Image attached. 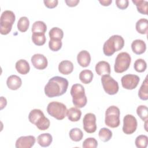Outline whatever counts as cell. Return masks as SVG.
I'll use <instances>...</instances> for the list:
<instances>
[{"label": "cell", "instance_id": "6da1fadb", "mask_svg": "<svg viewBox=\"0 0 148 148\" xmlns=\"http://www.w3.org/2000/svg\"><path fill=\"white\" fill-rule=\"evenodd\" d=\"M68 84L66 79L58 76H54L45 85V93L49 98L61 96L66 92Z\"/></svg>", "mask_w": 148, "mask_h": 148}, {"label": "cell", "instance_id": "7a4b0ae2", "mask_svg": "<svg viewBox=\"0 0 148 148\" xmlns=\"http://www.w3.org/2000/svg\"><path fill=\"white\" fill-rule=\"evenodd\" d=\"M124 46L123 38L119 35H114L104 43L103 52L106 56H112L116 51L121 50Z\"/></svg>", "mask_w": 148, "mask_h": 148}, {"label": "cell", "instance_id": "3957f363", "mask_svg": "<svg viewBox=\"0 0 148 148\" xmlns=\"http://www.w3.org/2000/svg\"><path fill=\"white\" fill-rule=\"evenodd\" d=\"M28 120L41 131H45L50 127V122L48 118L46 117L43 112L38 109H34L29 113Z\"/></svg>", "mask_w": 148, "mask_h": 148}, {"label": "cell", "instance_id": "277c9868", "mask_svg": "<svg viewBox=\"0 0 148 148\" xmlns=\"http://www.w3.org/2000/svg\"><path fill=\"white\" fill-rule=\"evenodd\" d=\"M71 95L72 97L73 104L78 108H82L86 106L87 99L85 94L84 87L80 84H74L71 89Z\"/></svg>", "mask_w": 148, "mask_h": 148}, {"label": "cell", "instance_id": "5b68a950", "mask_svg": "<svg viewBox=\"0 0 148 148\" xmlns=\"http://www.w3.org/2000/svg\"><path fill=\"white\" fill-rule=\"evenodd\" d=\"M16 20L13 12L9 10L3 11L0 17V33L2 35H7L12 30V25Z\"/></svg>", "mask_w": 148, "mask_h": 148}, {"label": "cell", "instance_id": "8992f818", "mask_svg": "<svg viewBox=\"0 0 148 148\" xmlns=\"http://www.w3.org/2000/svg\"><path fill=\"white\" fill-rule=\"evenodd\" d=\"M47 112L51 116L58 120H61L66 116L67 108L61 102L53 101L47 105Z\"/></svg>", "mask_w": 148, "mask_h": 148}, {"label": "cell", "instance_id": "52a82bcc", "mask_svg": "<svg viewBox=\"0 0 148 148\" xmlns=\"http://www.w3.org/2000/svg\"><path fill=\"white\" fill-rule=\"evenodd\" d=\"M120 111L118 107L112 105L107 108L105 112V124L111 128H116L120 125Z\"/></svg>", "mask_w": 148, "mask_h": 148}, {"label": "cell", "instance_id": "ba28073f", "mask_svg": "<svg viewBox=\"0 0 148 148\" xmlns=\"http://www.w3.org/2000/svg\"><path fill=\"white\" fill-rule=\"evenodd\" d=\"M131 58L127 52H121L115 59L114 69L116 73H123L126 71L130 66Z\"/></svg>", "mask_w": 148, "mask_h": 148}, {"label": "cell", "instance_id": "9c48e42d", "mask_svg": "<svg viewBox=\"0 0 148 148\" xmlns=\"http://www.w3.org/2000/svg\"><path fill=\"white\" fill-rule=\"evenodd\" d=\"M101 82L103 90L107 94L114 95L119 91V87L117 82L110 75L102 76Z\"/></svg>", "mask_w": 148, "mask_h": 148}, {"label": "cell", "instance_id": "30bf717a", "mask_svg": "<svg viewBox=\"0 0 148 148\" xmlns=\"http://www.w3.org/2000/svg\"><path fill=\"white\" fill-rule=\"evenodd\" d=\"M138 123L135 116L128 114L123 119V131L124 134L131 135L135 132L137 128Z\"/></svg>", "mask_w": 148, "mask_h": 148}, {"label": "cell", "instance_id": "8fae6325", "mask_svg": "<svg viewBox=\"0 0 148 148\" xmlns=\"http://www.w3.org/2000/svg\"><path fill=\"white\" fill-rule=\"evenodd\" d=\"M83 129L89 134L94 133L97 130L96 116L94 113H88L85 114L83 119Z\"/></svg>", "mask_w": 148, "mask_h": 148}, {"label": "cell", "instance_id": "7c38bea8", "mask_svg": "<svg viewBox=\"0 0 148 148\" xmlns=\"http://www.w3.org/2000/svg\"><path fill=\"white\" fill-rule=\"evenodd\" d=\"M139 80V77L138 75L133 74L124 75L121 79L123 87L127 90H133L135 88L137 87Z\"/></svg>", "mask_w": 148, "mask_h": 148}, {"label": "cell", "instance_id": "4fadbf2b", "mask_svg": "<svg viewBox=\"0 0 148 148\" xmlns=\"http://www.w3.org/2000/svg\"><path fill=\"white\" fill-rule=\"evenodd\" d=\"M35 141L36 139L32 135L22 136L16 140L15 146L16 148H31L34 145Z\"/></svg>", "mask_w": 148, "mask_h": 148}, {"label": "cell", "instance_id": "5bb4252c", "mask_svg": "<svg viewBox=\"0 0 148 148\" xmlns=\"http://www.w3.org/2000/svg\"><path fill=\"white\" fill-rule=\"evenodd\" d=\"M31 62L33 66L37 69H45L48 64L46 57L42 54H35L31 57Z\"/></svg>", "mask_w": 148, "mask_h": 148}, {"label": "cell", "instance_id": "9a60e30c", "mask_svg": "<svg viewBox=\"0 0 148 148\" xmlns=\"http://www.w3.org/2000/svg\"><path fill=\"white\" fill-rule=\"evenodd\" d=\"M95 72L99 76L109 75L110 73V66L109 64L105 61L98 62L95 67Z\"/></svg>", "mask_w": 148, "mask_h": 148}, {"label": "cell", "instance_id": "2e32d148", "mask_svg": "<svg viewBox=\"0 0 148 148\" xmlns=\"http://www.w3.org/2000/svg\"><path fill=\"white\" fill-rule=\"evenodd\" d=\"M78 64L82 67L88 66L91 62V56L87 50L80 51L77 56Z\"/></svg>", "mask_w": 148, "mask_h": 148}, {"label": "cell", "instance_id": "e0dca14e", "mask_svg": "<svg viewBox=\"0 0 148 148\" xmlns=\"http://www.w3.org/2000/svg\"><path fill=\"white\" fill-rule=\"evenodd\" d=\"M6 84L9 89L12 90H16L21 87L22 80L19 76L16 75H12L8 77Z\"/></svg>", "mask_w": 148, "mask_h": 148}, {"label": "cell", "instance_id": "ac0fdd59", "mask_svg": "<svg viewBox=\"0 0 148 148\" xmlns=\"http://www.w3.org/2000/svg\"><path fill=\"white\" fill-rule=\"evenodd\" d=\"M131 49L135 54L138 55L142 54L146 50V45L143 40L136 39L132 42Z\"/></svg>", "mask_w": 148, "mask_h": 148}, {"label": "cell", "instance_id": "d6986e66", "mask_svg": "<svg viewBox=\"0 0 148 148\" xmlns=\"http://www.w3.org/2000/svg\"><path fill=\"white\" fill-rule=\"evenodd\" d=\"M73 64L69 60H63L58 65V71L63 75H69L73 72Z\"/></svg>", "mask_w": 148, "mask_h": 148}, {"label": "cell", "instance_id": "ffe728a7", "mask_svg": "<svg viewBox=\"0 0 148 148\" xmlns=\"http://www.w3.org/2000/svg\"><path fill=\"white\" fill-rule=\"evenodd\" d=\"M17 71L21 75L27 74L30 70V66L28 61L24 59H20L17 61L15 65Z\"/></svg>", "mask_w": 148, "mask_h": 148}, {"label": "cell", "instance_id": "44dd1931", "mask_svg": "<svg viewBox=\"0 0 148 148\" xmlns=\"http://www.w3.org/2000/svg\"><path fill=\"white\" fill-rule=\"evenodd\" d=\"M82 112L76 107H72L67 110L66 116L68 119L72 122L78 121L81 117Z\"/></svg>", "mask_w": 148, "mask_h": 148}, {"label": "cell", "instance_id": "7402d4cb", "mask_svg": "<svg viewBox=\"0 0 148 148\" xmlns=\"http://www.w3.org/2000/svg\"><path fill=\"white\" fill-rule=\"evenodd\" d=\"M53 141V137L49 133L40 134L37 138L38 143L42 147L49 146Z\"/></svg>", "mask_w": 148, "mask_h": 148}, {"label": "cell", "instance_id": "603a6c76", "mask_svg": "<svg viewBox=\"0 0 148 148\" xmlns=\"http://www.w3.org/2000/svg\"><path fill=\"white\" fill-rule=\"evenodd\" d=\"M136 30L140 34H147L148 31V21L142 18L137 21L135 25Z\"/></svg>", "mask_w": 148, "mask_h": 148}, {"label": "cell", "instance_id": "cb8c5ba5", "mask_svg": "<svg viewBox=\"0 0 148 148\" xmlns=\"http://www.w3.org/2000/svg\"><path fill=\"white\" fill-rule=\"evenodd\" d=\"M93 73L88 69H84L79 73V79L84 84H89L91 82L93 79Z\"/></svg>", "mask_w": 148, "mask_h": 148}, {"label": "cell", "instance_id": "d4e9b609", "mask_svg": "<svg viewBox=\"0 0 148 148\" xmlns=\"http://www.w3.org/2000/svg\"><path fill=\"white\" fill-rule=\"evenodd\" d=\"M138 96L142 100L146 101L148 99V82L147 77H146L138 91Z\"/></svg>", "mask_w": 148, "mask_h": 148}, {"label": "cell", "instance_id": "484cf974", "mask_svg": "<svg viewBox=\"0 0 148 148\" xmlns=\"http://www.w3.org/2000/svg\"><path fill=\"white\" fill-rule=\"evenodd\" d=\"M132 2L136 5L137 10L142 14H147L148 5L146 1L143 0H132Z\"/></svg>", "mask_w": 148, "mask_h": 148}, {"label": "cell", "instance_id": "4316f807", "mask_svg": "<svg viewBox=\"0 0 148 148\" xmlns=\"http://www.w3.org/2000/svg\"><path fill=\"white\" fill-rule=\"evenodd\" d=\"M31 30L32 33L45 34L47 30V25L42 21H36L33 23Z\"/></svg>", "mask_w": 148, "mask_h": 148}, {"label": "cell", "instance_id": "83f0119b", "mask_svg": "<svg viewBox=\"0 0 148 148\" xmlns=\"http://www.w3.org/2000/svg\"><path fill=\"white\" fill-rule=\"evenodd\" d=\"M71 139L74 142L80 141L83 137L82 131L78 128H73L71 129L69 133Z\"/></svg>", "mask_w": 148, "mask_h": 148}, {"label": "cell", "instance_id": "f1b7e54d", "mask_svg": "<svg viewBox=\"0 0 148 148\" xmlns=\"http://www.w3.org/2000/svg\"><path fill=\"white\" fill-rule=\"evenodd\" d=\"M32 40L35 45L37 46H42L46 43V38L45 34L32 33Z\"/></svg>", "mask_w": 148, "mask_h": 148}, {"label": "cell", "instance_id": "f546056e", "mask_svg": "<svg viewBox=\"0 0 148 148\" xmlns=\"http://www.w3.org/2000/svg\"><path fill=\"white\" fill-rule=\"evenodd\" d=\"M98 136L99 139L102 142H106L112 138V132L109 128L103 127L99 130L98 132Z\"/></svg>", "mask_w": 148, "mask_h": 148}, {"label": "cell", "instance_id": "4dcf8cb0", "mask_svg": "<svg viewBox=\"0 0 148 148\" xmlns=\"http://www.w3.org/2000/svg\"><path fill=\"white\" fill-rule=\"evenodd\" d=\"M29 25V21L25 16L21 17L17 22V28L21 32H24L27 31Z\"/></svg>", "mask_w": 148, "mask_h": 148}, {"label": "cell", "instance_id": "1f68e13d", "mask_svg": "<svg viewBox=\"0 0 148 148\" xmlns=\"http://www.w3.org/2000/svg\"><path fill=\"white\" fill-rule=\"evenodd\" d=\"M49 35L50 39L61 40L64 36V32L61 28L53 27L49 31Z\"/></svg>", "mask_w": 148, "mask_h": 148}, {"label": "cell", "instance_id": "d6a6232c", "mask_svg": "<svg viewBox=\"0 0 148 148\" xmlns=\"http://www.w3.org/2000/svg\"><path fill=\"white\" fill-rule=\"evenodd\" d=\"M135 143L138 148H146L147 146L148 138L146 135H140L136 137Z\"/></svg>", "mask_w": 148, "mask_h": 148}, {"label": "cell", "instance_id": "836d02e7", "mask_svg": "<svg viewBox=\"0 0 148 148\" xmlns=\"http://www.w3.org/2000/svg\"><path fill=\"white\" fill-rule=\"evenodd\" d=\"M134 69L138 72H143L145 71L147 68V64L146 61L142 58L137 59L134 64Z\"/></svg>", "mask_w": 148, "mask_h": 148}, {"label": "cell", "instance_id": "e575fe53", "mask_svg": "<svg viewBox=\"0 0 148 148\" xmlns=\"http://www.w3.org/2000/svg\"><path fill=\"white\" fill-rule=\"evenodd\" d=\"M136 113L138 116L143 120L146 121L148 119L147 107L145 105H139L136 109Z\"/></svg>", "mask_w": 148, "mask_h": 148}, {"label": "cell", "instance_id": "d590c367", "mask_svg": "<svg viewBox=\"0 0 148 148\" xmlns=\"http://www.w3.org/2000/svg\"><path fill=\"white\" fill-rule=\"evenodd\" d=\"M62 43L61 40L50 39L49 42V47L51 51H57L61 49Z\"/></svg>", "mask_w": 148, "mask_h": 148}, {"label": "cell", "instance_id": "8d00e7d4", "mask_svg": "<svg viewBox=\"0 0 148 148\" xmlns=\"http://www.w3.org/2000/svg\"><path fill=\"white\" fill-rule=\"evenodd\" d=\"M98 146V142L94 138H87L83 142V148H96Z\"/></svg>", "mask_w": 148, "mask_h": 148}, {"label": "cell", "instance_id": "74e56055", "mask_svg": "<svg viewBox=\"0 0 148 148\" xmlns=\"http://www.w3.org/2000/svg\"><path fill=\"white\" fill-rule=\"evenodd\" d=\"M116 4L118 8L124 10L128 6L129 1L128 0H116Z\"/></svg>", "mask_w": 148, "mask_h": 148}, {"label": "cell", "instance_id": "f35d334b", "mask_svg": "<svg viewBox=\"0 0 148 148\" xmlns=\"http://www.w3.org/2000/svg\"><path fill=\"white\" fill-rule=\"evenodd\" d=\"M58 0H44L43 3L45 5L50 9L54 8L56 7L58 5Z\"/></svg>", "mask_w": 148, "mask_h": 148}, {"label": "cell", "instance_id": "ab89813d", "mask_svg": "<svg viewBox=\"0 0 148 148\" xmlns=\"http://www.w3.org/2000/svg\"><path fill=\"white\" fill-rule=\"evenodd\" d=\"M79 0H65V2L66 4L69 7H74L77 6V5L79 3Z\"/></svg>", "mask_w": 148, "mask_h": 148}, {"label": "cell", "instance_id": "60d3db41", "mask_svg": "<svg viewBox=\"0 0 148 148\" xmlns=\"http://www.w3.org/2000/svg\"><path fill=\"white\" fill-rule=\"evenodd\" d=\"M99 2L103 6H109L112 2V0H102V1H99Z\"/></svg>", "mask_w": 148, "mask_h": 148}, {"label": "cell", "instance_id": "b9f144b4", "mask_svg": "<svg viewBox=\"0 0 148 148\" xmlns=\"http://www.w3.org/2000/svg\"><path fill=\"white\" fill-rule=\"evenodd\" d=\"M7 104V101L3 97H1V109L2 110L3 108L6 106Z\"/></svg>", "mask_w": 148, "mask_h": 148}]
</instances>
